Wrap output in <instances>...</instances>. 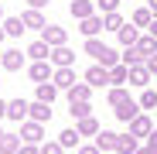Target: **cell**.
Wrapping results in <instances>:
<instances>
[{"label":"cell","instance_id":"1","mask_svg":"<svg viewBox=\"0 0 157 154\" xmlns=\"http://www.w3.org/2000/svg\"><path fill=\"white\" fill-rule=\"evenodd\" d=\"M17 134L24 137V144H44V123H38V120H24Z\"/></svg>","mask_w":157,"mask_h":154},{"label":"cell","instance_id":"2","mask_svg":"<svg viewBox=\"0 0 157 154\" xmlns=\"http://www.w3.org/2000/svg\"><path fill=\"white\" fill-rule=\"evenodd\" d=\"M51 75H55V65H51L48 58L44 62H31L28 65V79L38 86V82H51Z\"/></svg>","mask_w":157,"mask_h":154},{"label":"cell","instance_id":"3","mask_svg":"<svg viewBox=\"0 0 157 154\" xmlns=\"http://www.w3.org/2000/svg\"><path fill=\"white\" fill-rule=\"evenodd\" d=\"M78 31H82V38H99L106 31V21H102V14H92L86 21H78Z\"/></svg>","mask_w":157,"mask_h":154},{"label":"cell","instance_id":"4","mask_svg":"<svg viewBox=\"0 0 157 154\" xmlns=\"http://www.w3.org/2000/svg\"><path fill=\"white\" fill-rule=\"evenodd\" d=\"M28 116H31V103H28V99H21V96H17V99H10V103H7V120L24 123Z\"/></svg>","mask_w":157,"mask_h":154},{"label":"cell","instance_id":"5","mask_svg":"<svg viewBox=\"0 0 157 154\" xmlns=\"http://www.w3.org/2000/svg\"><path fill=\"white\" fill-rule=\"evenodd\" d=\"M55 69H72V62H75V51L68 48V45H58V48H51V58H48Z\"/></svg>","mask_w":157,"mask_h":154},{"label":"cell","instance_id":"6","mask_svg":"<svg viewBox=\"0 0 157 154\" xmlns=\"http://www.w3.org/2000/svg\"><path fill=\"white\" fill-rule=\"evenodd\" d=\"M24 58H28V51H21V48H10L0 55V65H4L7 72H21L24 69Z\"/></svg>","mask_w":157,"mask_h":154},{"label":"cell","instance_id":"7","mask_svg":"<svg viewBox=\"0 0 157 154\" xmlns=\"http://www.w3.org/2000/svg\"><path fill=\"white\" fill-rule=\"evenodd\" d=\"M86 82L96 89V86H109V69L106 65H99V62H92L89 65V72H86Z\"/></svg>","mask_w":157,"mask_h":154},{"label":"cell","instance_id":"8","mask_svg":"<svg viewBox=\"0 0 157 154\" xmlns=\"http://www.w3.org/2000/svg\"><path fill=\"white\" fill-rule=\"evenodd\" d=\"M130 134H133V137H150L154 134V120L147 116V113H140V116H133V120H130Z\"/></svg>","mask_w":157,"mask_h":154},{"label":"cell","instance_id":"9","mask_svg":"<svg viewBox=\"0 0 157 154\" xmlns=\"http://www.w3.org/2000/svg\"><path fill=\"white\" fill-rule=\"evenodd\" d=\"M41 38H44L51 48H58V45H68V34H65V28H58V24H48V28L41 31Z\"/></svg>","mask_w":157,"mask_h":154},{"label":"cell","instance_id":"10","mask_svg":"<svg viewBox=\"0 0 157 154\" xmlns=\"http://www.w3.org/2000/svg\"><path fill=\"white\" fill-rule=\"evenodd\" d=\"M28 58H31V62H44V58H51V45H48L44 38H34L31 48H28Z\"/></svg>","mask_w":157,"mask_h":154},{"label":"cell","instance_id":"11","mask_svg":"<svg viewBox=\"0 0 157 154\" xmlns=\"http://www.w3.org/2000/svg\"><path fill=\"white\" fill-rule=\"evenodd\" d=\"M0 28H4L7 38H21L24 31H28V24H24V17H4V21H0Z\"/></svg>","mask_w":157,"mask_h":154},{"label":"cell","instance_id":"12","mask_svg":"<svg viewBox=\"0 0 157 154\" xmlns=\"http://www.w3.org/2000/svg\"><path fill=\"white\" fill-rule=\"evenodd\" d=\"M140 34H144V31L137 28V24H123L116 38H120V45H123V48H133V45L140 41Z\"/></svg>","mask_w":157,"mask_h":154},{"label":"cell","instance_id":"13","mask_svg":"<svg viewBox=\"0 0 157 154\" xmlns=\"http://www.w3.org/2000/svg\"><path fill=\"white\" fill-rule=\"evenodd\" d=\"M51 82H55V86H58L62 93H68V89H72V86H75L78 79H75V72H72V69H55V75H51Z\"/></svg>","mask_w":157,"mask_h":154},{"label":"cell","instance_id":"14","mask_svg":"<svg viewBox=\"0 0 157 154\" xmlns=\"http://www.w3.org/2000/svg\"><path fill=\"white\" fill-rule=\"evenodd\" d=\"M51 113H55V110H51V103H41V99H34V103H31V116H28V120L48 123V120H51Z\"/></svg>","mask_w":157,"mask_h":154},{"label":"cell","instance_id":"15","mask_svg":"<svg viewBox=\"0 0 157 154\" xmlns=\"http://www.w3.org/2000/svg\"><path fill=\"white\" fill-rule=\"evenodd\" d=\"M65 96H68V103H89V96H92V86H89V82H75V86H72Z\"/></svg>","mask_w":157,"mask_h":154},{"label":"cell","instance_id":"16","mask_svg":"<svg viewBox=\"0 0 157 154\" xmlns=\"http://www.w3.org/2000/svg\"><path fill=\"white\" fill-rule=\"evenodd\" d=\"M133 48L140 51V55H144V58H150V55H157V38H154L150 31H144V34H140V41H137Z\"/></svg>","mask_w":157,"mask_h":154},{"label":"cell","instance_id":"17","mask_svg":"<svg viewBox=\"0 0 157 154\" xmlns=\"http://www.w3.org/2000/svg\"><path fill=\"white\" fill-rule=\"evenodd\" d=\"M24 147V137L21 134H4L0 137V154H17Z\"/></svg>","mask_w":157,"mask_h":154},{"label":"cell","instance_id":"18","mask_svg":"<svg viewBox=\"0 0 157 154\" xmlns=\"http://www.w3.org/2000/svg\"><path fill=\"white\" fill-rule=\"evenodd\" d=\"M75 130L82 134V137H96L102 127H99V120H96V113H92V116H82V120H78V123H75Z\"/></svg>","mask_w":157,"mask_h":154},{"label":"cell","instance_id":"19","mask_svg":"<svg viewBox=\"0 0 157 154\" xmlns=\"http://www.w3.org/2000/svg\"><path fill=\"white\" fill-rule=\"evenodd\" d=\"M116 113V120H123V123H130V120H133V116H140L144 110H140V103L137 99H130V103H123V106L120 110H113Z\"/></svg>","mask_w":157,"mask_h":154},{"label":"cell","instance_id":"20","mask_svg":"<svg viewBox=\"0 0 157 154\" xmlns=\"http://www.w3.org/2000/svg\"><path fill=\"white\" fill-rule=\"evenodd\" d=\"M21 17H24V24H28V28H34V31H44V28H48L44 14H41V10H34V7H28V10L21 14Z\"/></svg>","mask_w":157,"mask_h":154},{"label":"cell","instance_id":"21","mask_svg":"<svg viewBox=\"0 0 157 154\" xmlns=\"http://www.w3.org/2000/svg\"><path fill=\"white\" fill-rule=\"evenodd\" d=\"M137 147H140V137H133V134H120L116 154H137Z\"/></svg>","mask_w":157,"mask_h":154},{"label":"cell","instance_id":"22","mask_svg":"<svg viewBox=\"0 0 157 154\" xmlns=\"http://www.w3.org/2000/svg\"><path fill=\"white\" fill-rule=\"evenodd\" d=\"M106 99H109V106H113V110H120L123 103H130V99H133V96H130V89H126V86H113Z\"/></svg>","mask_w":157,"mask_h":154},{"label":"cell","instance_id":"23","mask_svg":"<svg viewBox=\"0 0 157 154\" xmlns=\"http://www.w3.org/2000/svg\"><path fill=\"white\" fill-rule=\"evenodd\" d=\"M109 86H130V69H126L123 62L109 69Z\"/></svg>","mask_w":157,"mask_h":154},{"label":"cell","instance_id":"24","mask_svg":"<svg viewBox=\"0 0 157 154\" xmlns=\"http://www.w3.org/2000/svg\"><path fill=\"white\" fill-rule=\"evenodd\" d=\"M116 140H120V134H113V130H99L96 134V147L99 151H116Z\"/></svg>","mask_w":157,"mask_h":154},{"label":"cell","instance_id":"25","mask_svg":"<svg viewBox=\"0 0 157 154\" xmlns=\"http://www.w3.org/2000/svg\"><path fill=\"white\" fill-rule=\"evenodd\" d=\"M154 17H157V14H154L150 7H137V10H133V21H130V24H137V28H140V31H147Z\"/></svg>","mask_w":157,"mask_h":154},{"label":"cell","instance_id":"26","mask_svg":"<svg viewBox=\"0 0 157 154\" xmlns=\"http://www.w3.org/2000/svg\"><path fill=\"white\" fill-rule=\"evenodd\" d=\"M55 140H58V144H62V147L68 151V147H78V140H82V134H78L75 127H65V130H62V134H58Z\"/></svg>","mask_w":157,"mask_h":154},{"label":"cell","instance_id":"27","mask_svg":"<svg viewBox=\"0 0 157 154\" xmlns=\"http://www.w3.org/2000/svg\"><path fill=\"white\" fill-rule=\"evenodd\" d=\"M96 10H92V0H72V17L75 21H86V17H92Z\"/></svg>","mask_w":157,"mask_h":154},{"label":"cell","instance_id":"28","mask_svg":"<svg viewBox=\"0 0 157 154\" xmlns=\"http://www.w3.org/2000/svg\"><path fill=\"white\" fill-rule=\"evenodd\" d=\"M150 82V69L147 65H133L130 69V86H147Z\"/></svg>","mask_w":157,"mask_h":154},{"label":"cell","instance_id":"29","mask_svg":"<svg viewBox=\"0 0 157 154\" xmlns=\"http://www.w3.org/2000/svg\"><path fill=\"white\" fill-rule=\"evenodd\" d=\"M106 48H109V45L102 41V38H86V55H89L92 62H96V58H99V55H102Z\"/></svg>","mask_w":157,"mask_h":154},{"label":"cell","instance_id":"30","mask_svg":"<svg viewBox=\"0 0 157 154\" xmlns=\"http://www.w3.org/2000/svg\"><path fill=\"white\" fill-rule=\"evenodd\" d=\"M99 65H106V69H113V65H120L123 62V51H116V48H106V51H102V55L96 58Z\"/></svg>","mask_w":157,"mask_h":154},{"label":"cell","instance_id":"31","mask_svg":"<svg viewBox=\"0 0 157 154\" xmlns=\"http://www.w3.org/2000/svg\"><path fill=\"white\" fill-rule=\"evenodd\" d=\"M34 89H38V99H41V103H51V99L58 96V86H55V82H38Z\"/></svg>","mask_w":157,"mask_h":154},{"label":"cell","instance_id":"32","mask_svg":"<svg viewBox=\"0 0 157 154\" xmlns=\"http://www.w3.org/2000/svg\"><path fill=\"white\" fill-rule=\"evenodd\" d=\"M137 103H140V110H144V113L154 110V106H157V89H147V86H144V93L137 96Z\"/></svg>","mask_w":157,"mask_h":154},{"label":"cell","instance_id":"33","mask_svg":"<svg viewBox=\"0 0 157 154\" xmlns=\"http://www.w3.org/2000/svg\"><path fill=\"white\" fill-rule=\"evenodd\" d=\"M144 62H147V58L140 55L137 48H123V65H126V69H133V65H144Z\"/></svg>","mask_w":157,"mask_h":154},{"label":"cell","instance_id":"34","mask_svg":"<svg viewBox=\"0 0 157 154\" xmlns=\"http://www.w3.org/2000/svg\"><path fill=\"white\" fill-rule=\"evenodd\" d=\"M102 21H106V31H113V34H120V28H123V17H120V10H113V14H102Z\"/></svg>","mask_w":157,"mask_h":154},{"label":"cell","instance_id":"35","mask_svg":"<svg viewBox=\"0 0 157 154\" xmlns=\"http://www.w3.org/2000/svg\"><path fill=\"white\" fill-rule=\"evenodd\" d=\"M68 106H72L68 113H72L75 120H82V116H92V106H89V103H68Z\"/></svg>","mask_w":157,"mask_h":154},{"label":"cell","instance_id":"36","mask_svg":"<svg viewBox=\"0 0 157 154\" xmlns=\"http://www.w3.org/2000/svg\"><path fill=\"white\" fill-rule=\"evenodd\" d=\"M41 154H65V147H62L58 140H44V144H41Z\"/></svg>","mask_w":157,"mask_h":154},{"label":"cell","instance_id":"37","mask_svg":"<svg viewBox=\"0 0 157 154\" xmlns=\"http://www.w3.org/2000/svg\"><path fill=\"white\" fill-rule=\"evenodd\" d=\"M99 4V10L102 14H113V10H120V0H96Z\"/></svg>","mask_w":157,"mask_h":154},{"label":"cell","instance_id":"38","mask_svg":"<svg viewBox=\"0 0 157 154\" xmlns=\"http://www.w3.org/2000/svg\"><path fill=\"white\" fill-rule=\"evenodd\" d=\"M17 154H41V144H24Z\"/></svg>","mask_w":157,"mask_h":154},{"label":"cell","instance_id":"39","mask_svg":"<svg viewBox=\"0 0 157 154\" xmlns=\"http://www.w3.org/2000/svg\"><path fill=\"white\" fill-rule=\"evenodd\" d=\"M147 147H150V154H157V127H154V134L147 137Z\"/></svg>","mask_w":157,"mask_h":154},{"label":"cell","instance_id":"40","mask_svg":"<svg viewBox=\"0 0 157 154\" xmlns=\"http://www.w3.org/2000/svg\"><path fill=\"white\" fill-rule=\"evenodd\" d=\"M78 154H102L96 144H86V147H78Z\"/></svg>","mask_w":157,"mask_h":154},{"label":"cell","instance_id":"41","mask_svg":"<svg viewBox=\"0 0 157 154\" xmlns=\"http://www.w3.org/2000/svg\"><path fill=\"white\" fill-rule=\"evenodd\" d=\"M144 65H147V69H150V75H157V55H150V58H147V62H144Z\"/></svg>","mask_w":157,"mask_h":154},{"label":"cell","instance_id":"42","mask_svg":"<svg viewBox=\"0 0 157 154\" xmlns=\"http://www.w3.org/2000/svg\"><path fill=\"white\" fill-rule=\"evenodd\" d=\"M28 7H34V10H44V7H48V0H28Z\"/></svg>","mask_w":157,"mask_h":154},{"label":"cell","instance_id":"43","mask_svg":"<svg viewBox=\"0 0 157 154\" xmlns=\"http://www.w3.org/2000/svg\"><path fill=\"white\" fill-rule=\"evenodd\" d=\"M0 120H7V103L0 99Z\"/></svg>","mask_w":157,"mask_h":154},{"label":"cell","instance_id":"44","mask_svg":"<svg viewBox=\"0 0 157 154\" xmlns=\"http://www.w3.org/2000/svg\"><path fill=\"white\" fill-rule=\"evenodd\" d=\"M147 31H150V34H154V38H157V17H154V21H150V28H147Z\"/></svg>","mask_w":157,"mask_h":154},{"label":"cell","instance_id":"45","mask_svg":"<svg viewBox=\"0 0 157 154\" xmlns=\"http://www.w3.org/2000/svg\"><path fill=\"white\" fill-rule=\"evenodd\" d=\"M137 154H150V147H147V144H140V147H137Z\"/></svg>","mask_w":157,"mask_h":154},{"label":"cell","instance_id":"46","mask_svg":"<svg viewBox=\"0 0 157 154\" xmlns=\"http://www.w3.org/2000/svg\"><path fill=\"white\" fill-rule=\"evenodd\" d=\"M147 7H150V10H154V14H157V0H147Z\"/></svg>","mask_w":157,"mask_h":154},{"label":"cell","instance_id":"47","mask_svg":"<svg viewBox=\"0 0 157 154\" xmlns=\"http://www.w3.org/2000/svg\"><path fill=\"white\" fill-rule=\"evenodd\" d=\"M4 38H7V34H4V28H0V41H4Z\"/></svg>","mask_w":157,"mask_h":154},{"label":"cell","instance_id":"48","mask_svg":"<svg viewBox=\"0 0 157 154\" xmlns=\"http://www.w3.org/2000/svg\"><path fill=\"white\" fill-rule=\"evenodd\" d=\"M0 21H4V7H0Z\"/></svg>","mask_w":157,"mask_h":154},{"label":"cell","instance_id":"49","mask_svg":"<svg viewBox=\"0 0 157 154\" xmlns=\"http://www.w3.org/2000/svg\"><path fill=\"white\" fill-rule=\"evenodd\" d=\"M0 137H4V127H0Z\"/></svg>","mask_w":157,"mask_h":154}]
</instances>
